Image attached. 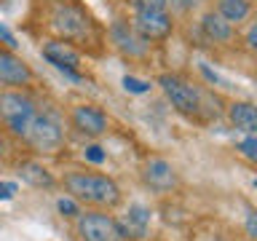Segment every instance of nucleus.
Returning a JSON list of instances; mask_svg holds the SVG:
<instances>
[{
  "label": "nucleus",
  "mask_w": 257,
  "mask_h": 241,
  "mask_svg": "<svg viewBox=\"0 0 257 241\" xmlns=\"http://www.w3.org/2000/svg\"><path fill=\"white\" fill-rule=\"evenodd\" d=\"M64 190L72 201L96 209H115L120 204V188L107 174L99 172H67L64 174Z\"/></svg>",
  "instance_id": "nucleus-1"
},
{
  "label": "nucleus",
  "mask_w": 257,
  "mask_h": 241,
  "mask_svg": "<svg viewBox=\"0 0 257 241\" xmlns=\"http://www.w3.org/2000/svg\"><path fill=\"white\" fill-rule=\"evenodd\" d=\"M35 115H38V107L27 94H22V91H3L0 94V120H3L6 129L14 137H22L24 140V134L32 126Z\"/></svg>",
  "instance_id": "nucleus-2"
},
{
  "label": "nucleus",
  "mask_w": 257,
  "mask_h": 241,
  "mask_svg": "<svg viewBox=\"0 0 257 241\" xmlns=\"http://www.w3.org/2000/svg\"><path fill=\"white\" fill-rule=\"evenodd\" d=\"M158 86L164 88V94L169 96V102H172V107L177 112H182L188 118H201L204 102H201V91L196 86H190L180 75H169V72L158 78Z\"/></svg>",
  "instance_id": "nucleus-3"
},
{
  "label": "nucleus",
  "mask_w": 257,
  "mask_h": 241,
  "mask_svg": "<svg viewBox=\"0 0 257 241\" xmlns=\"http://www.w3.org/2000/svg\"><path fill=\"white\" fill-rule=\"evenodd\" d=\"M75 233L80 241H123L120 225L107 212H86L78 214Z\"/></svg>",
  "instance_id": "nucleus-4"
},
{
  "label": "nucleus",
  "mask_w": 257,
  "mask_h": 241,
  "mask_svg": "<svg viewBox=\"0 0 257 241\" xmlns=\"http://www.w3.org/2000/svg\"><path fill=\"white\" fill-rule=\"evenodd\" d=\"M24 140H27L30 148H35L40 153H56L64 142V132H62V124L51 115V112L38 110L32 126L27 129V134H24Z\"/></svg>",
  "instance_id": "nucleus-5"
},
{
  "label": "nucleus",
  "mask_w": 257,
  "mask_h": 241,
  "mask_svg": "<svg viewBox=\"0 0 257 241\" xmlns=\"http://www.w3.org/2000/svg\"><path fill=\"white\" fill-rule=\"evenodd\" d=\"M132 27L137 30V35L150 40H164L172 32V16L166 11H134Z\"/></svg>",
  "instance_id": "nucleus-6"
},
{
  "label": "nucleus",
  "mask_w": 257,
  "mask_h": 241,
  "mask_svg": "<svg viewBox=\"0 0 257 241\" xmlns=\"http://www.w3.org/2000/svg\"><path fill=\"white\" fill-rule=\"evenodd\" d=\"M40 54H43L46 62H51L56 70L67 72V75L78 78V67H80V54L72 48L70 40H46L43 48H40Z\"/></svg>",
  "instance_id": "nucleus-7"
},
{
  "label": "nucleus",
  "mask_w": 257,
  "mask_h": 241,
  "mask_svg": "<svg viewBox=\"0 0 257 241\" xmlns=\"http://www.w3.org/2000/svg\"><path fill=\"white\" fill-rule=\"evenodd\" d=\"M32 83V70L30 64L16 56L8 48H0V86H30Z\"/></svg>",
  "instance_id": "nucleus-8"
},
{
  "label": "nucleus",
  "mask_w": 257,
  "mask_h": 241,
  "mask_svg": "<svg viewBox=\"0 0 257 241\" xmlns=\"http://www.w3.org/2000/svg\"><path fill=\"white\" fill-rule=\"evenodd\" d=\"M142 180L156 193H169L177 188V172L166 158H150L142 169Z\"/></svg>",
  "instance_id": "nucleus-9"
},
{
  "label": "nucleus",
  "mask_w": 257,
  "mask_h": 241,
  "mask_svg": "<svg viewBox=\"0 0 257 241\" xmlns=\"http://www.w3.org/2000/svg\"><path fill=\"white\" fill-rule=\"evenodd\" d=\"M54 27L64 35V40H78V38H86V30H88V19L86 14L75 6H62L59 11L54 14Z\"/></svg>",
  "instance_id": "nucleus-10"
},
{
  "label": "nucleus",
  "mask_w": 257,
  "mask_h": 241,
  "mask_svg": "<svg viewBox=\"0 0 257 241\" xmlns=\"http://www.w3.org/2000/svg\"><path fill=\"white\" fill-rule=\"evenodd\" d=\"M70 118H72V126L86 137H99L107 132V115L94 104H78Z\"/></svg>",
  "instance_id": "nucleus-11"
},
{
  "label": "nucleus",
  "mask_w": 257,
  "mask_h": 241,
  "mask_svg": "<svg viewBox=\"0 0 257 241\" xmlns=\"http://www.w3.org/2000/svg\"><path fill=\"white\" fill-rule=\"evenodd\" d=\"M110 38H112V43H115L123 54L128 56H145L148 54V40L137 35V30L132 27L128 22H115L110 27Z\"/></svg>",
  "instance_id": "nucleus-12"
},
{
  "label": "nucleus",
  "mask_w": 257,
  "mask_h": 241,
  "mask_svg": "<svg viewBox=\"0 0 257 241\" xmlns=\"http://www.w3.org/2000/svg\"><path fill=\"white\" fill-rule=\"evenodd\" d=\"M118 225H120V233H123V241H142V238H148L150 209H145L140 204L128 206L123 222H118Z\"/></svg>",
  "instance_id": "nucleus-13"
},
{
  "label": "nucleus",
  "mask_w": 257,
  "mask_h": 241,
  "mask_svg": "<svg viewBox=\"0 0 257 241\" xmlns=\"http://www.w3.org/2000/svg\"><path fill=\"white\" fill-rule=\"evenodd\" d=\"M201 30H204V35L212 40V43H230L233 35H236L233 24L225 22L217 11H206L201 16Z\"/></svg>",
  "instance_id": "nucleus-14"
},
{
  "label": "nucleus",
  "mask_w": 257,
  "mask_h": 241,
  "mask_svg": "<svg viewBox=\"0 0 257 241\" xmlns=\"http://www.w3.org/2000/svg\"><path fill=\"white\" fill-rule=\"evenodd\" d=\"M228 120L233 129L244 134H254L257 132V112L252 102H233L228 107Z\"/></svg>",
  "instance_id": "nucleus-15"
},
{
  "label": "nucleus",
  "mask_w": 257,
  "mask_h": 241,
  "mask_svg": "<svg viewBox=\"0 0 257 241\" xmlns=\"http://www.w3.org/2000/svg\"><path fill=\"white\" fill-rule=\"evenodd\" d=\"M19 177L32 188H54V174L48 172L43 164H35V161H27V164L19 166Z\"/></svg>",
  "instance_id": "nucleus-16"
},
{
  "label": "nucleus",
  "mask_w": 257,
  "mask_h": 241,
  "mask_svg": "<svg viewBox=\"0 0 257 241\" xmlns=\"http://www.w3.org/2000/svg\"><path fill=\"white\" fill-rule=\"evenodd\" d=\"M217 14L230 24H241L252 14V3L249 0H217Z\"/></svg>",
  "instance_id": "nucleus-17"
},
{
  "label": "nucleus",
  "mask_w": 257,
  "mask_h": 241,
  "mask_svg": "<svg viewBox=\"0 0 257 241\" xmlns=\"http://www.w3.org/2000/svg\"><path fill=\"white\" fill-rule=\"evenodd\" d=\"M134 11H166L164 0H128Z\"/></svg>",
  "instance_id": "nucleus-18"
},
{
  "label": "nucleus",
  "mask_w": 257,
  "mask_h": 241,
  "mask_svg": "<svg viewBox=\"0 0 257 241\" xmlns=\"http://www.w3.org/2000/svg\"><path fill=\"white\" fill-rule=\"evenodd\" d=\"M238 150H241V156H244L246 161H254L257 158V140H254V134H246V140L238 145Z\"/></svg>",
  "instance_id": "nucleus-19"
},
{
  "label": "nucleus",
  "mask_w": 257,
  "mask_h": 241,
  "mask_svg": "<svg viewBox=\"0 0 257 241\" xmlns=\"http://www.w3.org/2000/svg\"><path fill=\"white\" fill-rule=\"evenodd\" d=\"M59 212L64 214V217H78L80 214V209H78V201H72V198H59Z\"/></svg>",
  "instance_id": "nucleus-20"
},
{
  "label": "nucleus",
  "mask_w": 257,
  "mask_h": 241,
  "mask_svg": "<svg viewBox=\"0 0 257 241\" xmlns=\"http://www.w3.org/2000/svg\"><path fill=\"white\" fill-rule=\"evenodd\" d=\"M123 86L128 88V91H134V94H145L150 88V83H145V80H137V78H123Z\"/></svg>",
  "instance_id": "nucleus-21"
},
{
  "label": "nucleus",
  "mask_w": 257,
  "mask_h": 241,
  "mask_svg": "<svg viewBox=\"0 0 257 241\" xmlns=\"http://www.w3.org/2000/svg\"><path fill=\"white\" fill-rule=\"evenodd\" d=\"M166 8H172V11H182V14H188L193 6H196V0H164Z\"/></svg>",
  "instance_id": "nucleus-22"
},
{
  "label": "nucleus",
  "mask_w": 257,
  "mask_h": 241,
  "mask_svg": "<svg viewBox=\"0 0 257 241\" xmlns=\"http://www.w3.org/2000/svg\"><path fill=\"white\" fill-rule=\"evenodd\" d=\"M86 158L91 161V164H102V161H104V153H102V148H88V150H86Z\"/></svg>",
  "instance_id": "nucleus-23"
},
{
  "label": "nucleus",
  "mask_w": 257,
  "mask_h": 241,
  "mask_svg": "<svg viewBox=\"0 0 257 241\" xmlns=\"http://www.w3.org/2000/svg\"><path fill=\"white\" fill-rule=\"evenodd\" d=\"M16 193V185L14 182H0V198H11Z\"/></svg>",
  "instance_id": "nucleus-24"
},
{
  "label": "nucleus",
  "mask_w": 257,
  "mask_h": 241,
  "mask_svg": "<svg viewBox=\"0 0 257 241\" xmlns=\"http://www.w3.org/2000/svg\"><path fill=\"white\" fill-rule=\"evenodd\" d=\"M246 233H249V238H254V236H257V228H254V212H249V217H246Z\"/></svg>",
  "instance_id": "nucleus-25"
},
{
  "label": "nucleus",
  "mask_w": 257,
  "mask_h": 241,
  "mask_svg": "<svg viewBox=\"0 0 257 241\" xmlns=\"http://www.w3.org/2000/svg\"><path fill=\"white\" fill-rule=\"evenodd\" d=\"M0 38H3V40H6V43H8V46H11V48L16 46V40H14V35H11V32H8L6 27H0Z\"/></svg>",
  "instance_id": "nucleus-26"
},
{
  "label": "nucleus",
  "mask_w": 257,
  "mask_h": 241,
  "mask_svg": "<svg viewBox=\"0 0 257 241\" xmlns=\"http://www.w3.org/2000/svg\"><path fill=\"white\" fill-rule=\"evenodd\" d=\"M254 38H257V30H254V24L249 27V35H246V46L249 48H254Z\"/></svg>",
  "instance_id": "nucleus-27"
}]
</instances>
